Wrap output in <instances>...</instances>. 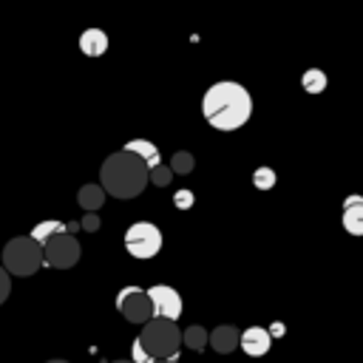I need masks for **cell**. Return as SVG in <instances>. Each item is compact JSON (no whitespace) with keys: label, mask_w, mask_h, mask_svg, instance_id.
<instances>
[{"label":"cell","mask_w":363,"mask_h":363,"mask_svg":"<svg viewBox=\"0 0 363 363\" xmlns=\"http://www.w3.org/2000/svg\"><path fill=\"white\" fill-rule=\"evenodd\" d=\"M201 116L216 130H238L252 116V96L244 85H238L233 79H221L204 91Z\"/></svg>","instance_id":"cell-1"},{"label":"cell","mask_w":363,"mask_h":363,"mask_svg":"<svg viewBox=\"0 0 363 363\" xmlns=\"http://www.w3.org/2000/svg\"><path fill=\"white\" fill-rule=\"evenodd\" d=\"M99 187L113 199H136L147 187V167L128 150L111 153L99 167Z\"/></svg>","instance_id":"cell-2"},{"label":"cell","mask_w":363,"mask_h":363,"mask_svg":"<svg viewBox=\"0 0 363 363\" xmlns=\"http://www.w3.org/2000/svg\"><path fill=\"white\" fill-rule=\"evenodd\" d=\"M136 343L142 346V352L153 360H170V357H179V349H182V332L173 320H162V318H150Z\"/></svg>","instance_id":"cell-3"},{"label":"cell","mask_w":363,"mask_h":363,"mask_svg":"<svg viewBox=\"0 0 363 363\" xmlns=\"http://www.w3.org/2000/svg\"><path fill=\"white\" fill-rule=\"evenodd\" d=\"M0 267L9 275L28 278V275L40 272V267H43V247L37 241H31L28 235H14L3 247V264Z\"/></svg>","instance_id":"cell-4"},{"label":"cell","mask_w":363,"mask_h":363,"mask_svg":"<svg viewBox=\"0 0 363 363\" xmlns=\"http://www.w3.org/2000/svg\"><path fill=\"white\" fill-rule=\"evenodd\" d=\"M162 241H164V238H162V230H159L156 224H150V221H136V224H130L128 233H125V250H128L133 258H142V261L159 255Z\"/></svg>","instance_id":"cell-5"},{"label":"cell","mask_w":363,"mask_h":363,"mask_svg":"<svg viewBox=\"0 0 363 363\" xmlns=\"http://www.w3.org/2000/svg\"><path fill=\"white\" fill-rule=\"evenodd\" d=\"M79 255H82V247L68 233H60L43 244V267H51V269H71L79 261Z\"/></svg>","instance_id":"cell-6"},{"label":"cell","mask_w":363,"mask_h":363,"mask_svg":"<svg viewBox=\"0 0 363 363\" xmlns=\"http://www.w3.org/2000/svg\"><path fill=\"white\" fill-rule=\"evenodd\" d=\"M116 309H119V315H122L125 320L142 323V326L153 318L147 292L139 289V286H125V289H119V295H116Z\"/></svg>","instance_id":"cell-7"},{"label":"cell","mask_w":363,"mask_h":363,"mask_svg":"<svg viewBox=\"0 0 363 363\" xmlns=\"http://www.w3.org/2000/svg\"><path fill=\"white\" fill-rule=\"evenodd\" d=\"M145 292H147L153 318L173 320V323H176V318H182L184 303H182V295H179L173 286H167V284H156V286H150V289H145Z\"/></svg>","instance_id":"cell-8"},{"label":"cell","mask_w":363,"mask_h":363,"mask_svg":"<svg viewBox=\"0 0 363 363\" xmlns=\"http://www.w3.org/2000/svg\"><path fill=\"white\" fill-rule=\"evenodd\" d=\"M238 346H241L244 354H250V357H264V354L269 352V346H272V335H269L264 326H250V329L241 332Z\"/></svg>","instance_id":"cell-9"},{"label":"cell","mask_w":363,"mask_h":363,"mask_svg":"<svg viewBox=\"0 0 363 363\" xmlns=\"http://www.w3.org/2000/svg\"><path fill=\"white\" fill-rule=\"evenodd\" d=\"M238 337H241V332L235 326L224 323V326H216L213 332H207V346L218 354H230L238 349Z\"/></svg>","instance_id":"cell-10"},{"label":"cell","mask_w":363,"mask_h":363,"mask_svg":"<svg viewBox=\"0 0 363 363\" xmlns=\"http://www.w3.org/2000/svg\"><path fill=\"white\" fill-rule=\"evenodd\" d=\"M340 224L349 235H363V196H346Z\"/></svg>","instance_id":"cell-11"},{"label":"cell","mask_w":363,"mask_h":363,"mask_svg":"<svg viewBox=\"0 0 363 363\" xmlns=\"http://www.w3.org/2000/svg\"><path fill=\"white\" fill-rule=\"evenodd\" d=\"M122 150H128V153H133L139 162H145L147 170H153V167L162 164V153H159V147H156L153 142H147V139H130Z\"/></svg>","instance_id":"cell-12"},{"label":"cell","mask_w":363,"mask_h":363,"mask_svg":"<svg viewBox=\"0 0 363 363\" xmlns=\"http://www.w3.org/2000/svg\"><path fill=\"white\" fill-rule=\"evenodd\" d=\"M79 51L85 57H102L108 51V34L102 28H85L79 34Z\"/></svg>","instance_id":"cell-13"},{"label":"cell","mask_w":363,"mask_h":363,"mask_svg":"<svg viewBox=\"0 0 363 363\" xmlns=\"http://www.w3.org/2000/svg\"><path fill=\"white\" fill-rule=\"evenodd\" d=\"M77 201L85 213H96L105 204V190L99 184H82L79 193H77Z\"/></svg>","instance_id":"cell-14"},{"label":"cell","mask_w":363,"mask_h":363,"mask_svg":"<svg viewBox=\"0 0 363 363\" xmlns=\"http://www.w3.org/2000/svg\"><path fill=\"white\" fill-rule=\"evenodd\" d=\"M60 233H65V224L62 221H54V218H48V221H40L34 230H31V241H37L40 247L48 241V238H54V235H60Z\"/></svg>","instance_id":"cell-15"},{"label":"cell","mask_w":363,"mask_h":363,"mask_svg":"<svg viewBox=\"0 0 363 363\" xmlns=\"http://www.w3.org/2000/svg\"><path fill=\"white\" fill-rule=\"evenodd\" d=\"M326 74L320 71V68H306L303 71V77H301V85H303V91L306 94H323L326 91Z\"/></svg>","instance_id":"cell-16"},{"label":"cell","mask_w":363,"mask_h":363,"mask_svg":"<svg viewBox=\"0 0 363 363\" xmlns=\"http://www.w3.org/2000/svg\"><path fill=\"white\" fill-rule=\"evenodd\" d=\"M182 343H184L187 349H193V352H204V346H207V329L199 326V323L187 326V329L182 332Z\"/></svg>","instance_id":"cell-17"},{"label":"cell","mask_w":363,"mask_h":363,"mask_svg":"<svg viewBox=\"0 0 363 363\" xmlns=\"http://www.w3.org/2000/svg\"><path fill=\"white\" fill-rule=\"evenodd\" d=\"M193 164H196V162H193V153H187V150H176L167 167H170V173H182V176H184V173L193 170Z\"/></svg>","instance_id":"cell-18"},{"label":"cell","mask_w":363,"mask_h":363,"mask_svg":"<svg viewBox=\"0 0 363 363\" xmlns=\"http://www.w3.org/2000/svg\"><path fill=\"white\" fill-rule=\"evenodd\" d=\"M275 182H278V176H275L272 167H255V173H252V184H255L258 190H272Z\"/></svg>","instance_id":"cell-19"},{"label":"cell","mask_w":363,"mask_h":363,"mask_svg":"<svg viewBox=\"0 0 363 363\" xmlns=\"http://www.w3.org/2000/svg\"><path fill=\"white\" fill-rule=\"evenodd\" d=\"M170 179H173V173H170V167H167V164H159V167L147 170V182H153L156 187H167V184H170Z\"/></svg>","instance_id":"cell-20"},{"label":"cell","mask_w":363,"mask_h":363,"mask_svg":"<svg viewBox=\"0 0 363 363\" xmlns=\"http://www.w3.org/2000/svg\"><path fill=\"white\" fill-rule=\"evenodd\" d=\"M9 292H11V275L0 267V303L9 298Z\"/></svg>","instance_id":"cell-21"},{"label":"cell","mask_w":363,"mask_h":363,"mask_svg":"<svg viewBox=\"0 0 363 363\" xmlns=\"http://www.w3.org/2000/svg\"><path fill=\"white\" fill-rule=\"evenodd\" d=\"M79 227L88 230V233H96V230H99V216H96V213H85V218H82Z\"/></svg>","instance_id":"cell-22"},{"label":"cell","mask_w":363,"mask_h":363,"mask_svg":"<svg viewBox=\"0 0 363 363\" xmlns=\"http://www.w3.org/2000/svg\"><path fill=\"white\" fill-rule=\"evenodd\" d=\"M190 201H193V193H187V190H179V193H176V207H179V210H187Z\"/></svg>","instance_id":"cell-23"},{"label":"cell","mask_w":363,"mask_h":363,"mask_svg":"<svg viewBox=\"0 0 363 363\" xmlns=\"http://www.w3.org/2000/svg\"><path fill=\"white\" fill-rule=\"evenodd\" d=\"M179 357H170V360H156V363H176Z\"/></svg>","instance_id":"cell-24"},{"label":"cell","mask_w":363,"mask_h":363,"mask_svg":"<svg viewBox=\"0 0 363 363\" xmlns=\"http://www.w3.org/2000/svg\"><path fill=\"white\" fill-rule=\"evenodd\" d=\"M48 363H68V360H48Z\"/></svg>","instance_id":"cell-25"},{"label":"cell","mask_w":363,"mask_h":363,"mask_svg":"<svg viewBox=\"0 0 363 363\" xmlns=\"http://www.w3.org/2000/svg\"><path fill=\"white\" fill-rule=\"evenodd\" d=\"M113 363H130V360H113Z\"/></svg>","instance_id":"cell-26"}]
</instances>
